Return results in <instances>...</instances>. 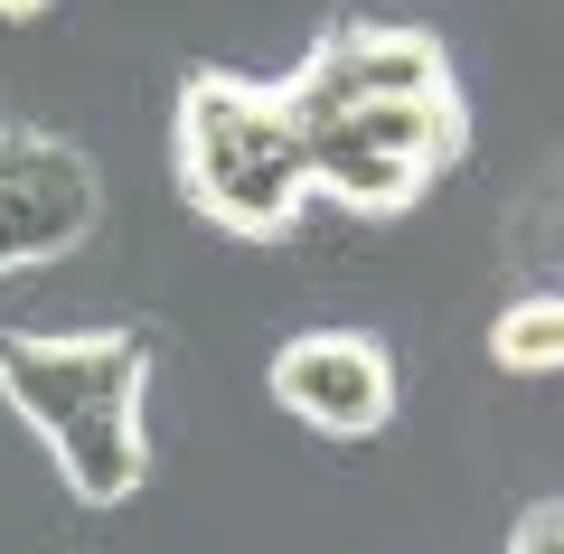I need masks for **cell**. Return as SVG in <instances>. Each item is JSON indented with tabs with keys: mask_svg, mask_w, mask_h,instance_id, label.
Masks as SVG:
<instances>
[{
	"mask_svg": "<svg viewBox=\"0 0 564 554\" xmlns=\"http://www.w3.org/2000/svg\"><path fill=\"white\" fill-rule=\"evenodd\" d=\"M302 132L311 198L348 217H404L470 151V104L452 47L414 20H339L292 76H273Z\"/></svg>",
	"mask_w": 564,
	"mask_h": 554,
	"instance_id": "6da1fadb",
	"label": "cell"
},
{
	"mask_svg": "<svg viewBox=\"0 0 564 554\" xmlns=\"http://www.w3.org/2000/svg\"><path fill=\"white\" fill-rule=\"evenodd\" d=\"M151 338L141 329H10L0 338V404L47 442L66 498L122 508L151 479Z\"/></svg>",
	"mask_w": 564,
	"mask_h": 554,
	"instance_id": "7a4b0ae2",
	"label": "cell"
},
{
	"mask_svg": "<svg viewBox=\"0 0 564 554\" xmlns=\"http://www.w3.org/2000/svg\"><path fill=\"white\" fill-rule=\"evenodd\" d=\"M170 170L180 198L236 245H282L311 207L302 132L282 85L236 76V66H188L170 95Z\"/></svg>",
	"mask_w": 564,
	"mask_h": 554,
	"instance_id": "3957f363",
	"label": "cell"
},
{
	"mask_svg": "<svg viewBox=\"0 0 564 554\" xmlns=\"http://www.w3.org/2000/svg\"><path fill=\"white\" fill-rule=\"evenodd\" d=\"M95 217H104L95 151L47 122H0V273L76 254Z\"/></svg>",
	"mask_w": 564,
	"mask_h": 554,
	"instance_id": "277c9868",
	"label": "cell"
},
{
	"mask_svg": "<svg viewBox=\"0 0 564 554\" xmlns=\"http://www.w3.org/2000/svg\"><path fill=\"white\" fill-rule=\"evenodd\" d=\"M263 395L321 442H367L395 423V357L367 329H302L263 367Z\"/></svg>",
	"mask_w": 564,
	"mask_h": 554,
	"instance_id": "5b68a950",
	"label": "cell"
},
{
	"mask_svg": "<svg viewBox=\"0 0 564 554\" xmlns=\"http://www.w3.org/2000/svg\"><path fill=\"white\" fill-rule=\"evenodd\" d=\"M489 357L508 377H564V292H527L489 319Z\"/></svg>",
	"mask_w": 564,
	"mask_h": 554,
	"instance_id": "8992f818",
	"label": "cell"
},
{
	"mask_svg": "<svg viewBox=\"0 0 564 554\" xmlns=\"http://www.w3.org/2000/svg\"><path fill=\"white\" fill-rule=\"evenodd\" d=\"M508 554H564V498H536V508H518V526H508Z\"/></svg>",
	"mask_w": 564,
	"mask_h": 554,
	"instance_id": "52a82bcc",
	"label": "cell"
},
{
	"mask_svg": "<svg viewBox=\"0 0 564 554\" xmlns=\"http://www.w3.org/2000/svg\"><path fill=\"white\" fill-rule=\"evenodd\" d=\"M0 20L20 29V20H47V0H0Z\"/></svg>",
	"mask_w": 564,
	"mask_h": 554,
	"instance_id": "ba28073f",
	"label": "cell"
}]
</instances>
